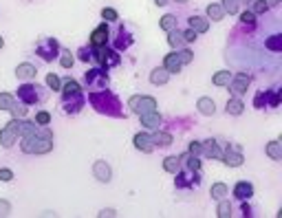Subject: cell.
Segmentation results:
<instances>
[{
	"label": "cell",
	"instance_id": "obj_1",
	"mask_svg": "<svg viewBox=\"0 0 282 218\" xmlns=\"http://www.w3.org/2000/svg\"><path fill=\"white\" fill-rule=\"evenodd\" d=\"M88 104H91L93 108H95V112H99V115L104 117H113V119H126V108H123L121 99H119L117 93H113V90L108 88H101V90H93V93H88Z\"/></svg>",
	"mask_w": 282,
	"mask_h": 218
},
{
	"label": "cell",
	"instance_id": "obj_2",
	"mask_svg": "<svg viewBox=\"0 0 282 218\" xmlns=\"http://www.w3.org/2000/svg\"><path fill=\"white\" fill-rule=\"evenodd\" d=\"M47 97H48V90L44 86L35 84V82H24L16 90V99L22 106H38V104L47 102Z\"/></svg>",
	"mask_w": 282,
	"mask_h": 218
},
{
	"label": "cell",
	"instance_id": "obj_3",
	"mask_svg": "<svg viewBox=\"0 0 282 218\" xmlns=\"http://www.w3.org/2000/svg\"><path fill=\"white\" fill-rule=\"evenodd\" d=\"M110 42H113V49L115 51H128L132 44H135V31H132L130 24L126 22H117V27H115V33L110 31Z\"/></svg>",
	"mask_w": 282,
	"mask_h": 218
},
{
	"label": "cell",
	"instance_id": "obj_4",
	"mask_svg": "<svg viewBox=\"0 0 282 218\" xmlns=\"http://www.w3.org/2000/svg\"><path fill=\"white\" fill-rule=\"evenodd\" d=\"M93 62L99 64V68H104V71H110L121 64V55L110 46H97V49L93 46Z\"/></svg>",
	"mask_w": 282,
	"mask_h": 218
},
{
	"label": "cell",
	"instance_id": "obj_5",
	"mask_svg": "<svg viewBox=\"0 0 282 218\" xmlns=\"http://www.w3.org/2000/svg\"><path fill=\"white\" fill-rule=\"evenodd\" d=\"M20 150L24 154H48L53 150V139L42 137H20Z\"/></svg>",
	"mask_w": 282,
	"mask_h": 218
},
{
	"label": "cell",
	"instance_id": "obj_6",
	"mask_svg": "<svg viewBox=\"0 0 282 218\" xmlns=\"http://www.w3.org/2000/svg\"><path fill=\"white\" fill-rule=\"evenodd\" d=\"M60 49L62 46L55 38H40L38 44H35V55H38L44 64H48L60 58Z\"/></svg>",
	"mask_w": 282,
	"mask_h": 218
},
{
	"label": "cell",
	"instance_id": "obj_7",
	"mask_svg": "<svg viewBox=\"0 0 282 218\" xmlns=\"http://www.w3.org/2000/svg\"><path fill=\"white\" fill-rule=\"evenodd\" d=\"M86 106V95L82 90H75V93H62L60 99V108L64 115H77L82 112V108Z\"/></svg>",
	"mask_w": 282,
	"mask_h": 218
},
{
	"label": "cell",
	"instance_id": "obj_8",
	"mask_svg": "<svg viewBox=\"0 0 282 218\" xmlns=\"http://www.w3.org/2000/svg\"><path fill=\"white\" fill-rule=\"evenodd\" d=\"M84 84H86V90H101V88H108L110 80H108V71H104V68H88L86 73H84Z\"/></svg>",
	"mask_w": 282,
	"mask_h": 218
},
{
	"label": "cell",
	"instance_id": "obj_9",
	"mask_svg": "<svg viewBox=\"0 0 282 218\" xmlns=\"http://www.w3.org/2000/svg\"><path fill=\"white\" fill-rule=\"evenodd\" d=\"M174 176H176L174 178L176 190H198V185H201V176H198V172H194V170L181 168Z\"/></svg>",
	"mask_w": 282,
	"mask_h": 218
},
{
	"label": "cell",
	"instance_id": "obj_10",
	"mask_svg": "<svg viewBox=\"0 0 282 218\" xmlns=\"http://www.w3.org/2000/svg\"><path fill=\"white\" fill-rule=\"evenodd\" d=\"M128 108L137 115H145V112L157 110V99L154 97H145V95H132L128 99Z\"/></svg>",
	"mask_w": 282,
	"mask_h": 218
},
{
	"label": "cell",
	"instance_id": "obj_11",
	"mask_svg": "<svg viewBox=\"0 0 282 218\" xmlns=\"http://www.w3.org/2000/svg\"><path fill=\"white\" fill-rule=\"evenodd\" d=\"M251 84V77L247 75V73H236V75H232V80H229V90L234 93V97H240V95L247 93V88H249Z\"/></svg>",
	"mask_w": 282,
	"mask_h": 218
},
{
	"label": "cell",
	"instance_id": "obj_12",
	"mask_svg": "<svg viewBox=\"0 0 282 218\" xmlns=\"http://www.w3.org/2000/svg\"><path fill=\"white\" fill-rule=\"evenodd\" d=\"M220 161H223L225 165H229V168H240L242 161H245L240 146H236V143H229L227 150L223 152V159H220Z\"/></svg>",
	"mask_w": 282,
	"mask_h": 218
},
{
	"label": "cell",
	"instance_id": "obj_13",
	"mask_svg": "<svg viewBox=\"0 0 282 218\" xmlns=\"http://www.w3.org/2000/svg\"><path fill=\"white\" fill-rule=\"evenodd\" d=\"M91 46H108V42H110V27H108V22H101L99 27H95L93 29V33H91Z\"/></svg>",
	"mask_w": 282,
	"mask_h": 218
},
{
	"label": "cell",
	"instance_id": "obj_14",
	"mask_svg": "<svg viewBox=\"0 0 282 218\" xmlns=\"http://www.w3.org/2000/svg\"><path fill=\"white\" fill-rule=\"evenodd\" d=\"M18 137H20V134H18L16 126L9 121V124L0 130V146H2V148H13L18 143Z\"/></svg>",
	"mask_w": 282,
	"mask_h": 218
},
{
	"label": "cell",
	"instance_id": "obj_15",
	"mask_svg": "<svg viewBox=\"0 0 282 218\" xmlns=\"http://www.w3.org/2000/svg\"><path fill=\"white\" fill-rule=\"evenodd\" d=\"M93 174H95V178L99 183H110V178H113V170H110V165L106 163V161H95L93 163Z\"/></svg>",
	"mask_w": 282,
	"mask_h": 218
},
{
	"label": "cell",
	"instance_id": "obj_16",
	"mask_svg": "<svg viewBox=\"0 0 282 218\" xmlns=\"http://www.w3.org/2000/svg\"><path fill=\"white\" fill-rule=\"evenodd\" d=\"M132 143H135V148L139 152H145V154H150V152L154 150V141H152V137H150L148 132H137L135 134V139H132Z\"/></svg>",
	"mask_w": 282,
	"mask_h": 218
},
{
	"label": "cell",
	"instance_id": "obj_17",
	"mask_svg": "<svg viewBox=\"0 0 282 218\" xmlns=\"http://www.w3.org/2000/svg\"><path fill=\"white\" fill-rule=\"evenodd\" d=\"M201 154L210 156V159H223V150L218 148L216 139H207V141H201Z\"/></svg>",
	"mask_w": 282,
	"mask_h": 218
},
{
	"label": "cell",
	"instance_id": "obj_18",
	"mask_svg": "<svg viewBox=\"0 0 282 218\" xmlns=\"http://www.w3.org/2000/svg\"><path fill=\"white\" fill-rule=\"evenodd\" d=\"M141 117V126L148 130H159L163 124V117L159 115V110H152V112H145V115H139Z\"/></svg>",
	"mask_w": 282,
	"mask_h": 218
},
{
	"label": "cell",
	"instance_id": "obj_19",
	"mask_svg": "<svg viewBox=\"0 0 282 218\" xmlns=\"http://www.w3.org/2000/svg\"><path fill=\"white\" fill-rule=\"evenodd\" d=\"M35 75H38V68L33 66V64L24 62V64H18L16 66V77L22 82H33Z\"/></svg>",
	"mask_w": 282,
	"mask_h": 218
},
{
	"label": "cell",
	"instance_id": "obj_20",
	"mask_svg": "<svg viewBox=\"0 0 282 218\" xmlns=\"http://www.w3.org/2000/svg\"><path fill=\"white\" fill-rule=\"evenodd\" d=\"M234 196H236L238 200H249L251 196H254V185H251L249 181H238L236 185H234Z\"/></svg>",
	"mask_w": 282,
	"mask_h": 218
},
{
	"label": "cell",
	"instance_id": "obj_21",
	"mask_svg": "<svg viewBox=\"0 0 282 218\" xmlns=\"http://www.w3.org/2000/svg\"><path fill=\"white\" fill-rule=\"evenodd\" d=\"M163 68H165L167 73H181V68H183V64H181L179 55H176V51H172V53H167L165 58H163Z\"/></svg>",
	"mask_w": 282,
	"mask_h": 218
},
{
	"label": "cell",
	"instance_id": "obj_22",
	"mask_svg": "<svg viewBox=\"0 0 282 218\" xmlns=\"http://www.w3.org/2000/svg\"><path fill=\"white\" fill-rule=\"evenodd\" d=\"M189 29L196 33H207L210 29V20L203 18V16H189Z\"/></svg>",
	"mask_w": 282,
	"mask_h": 218
},
{
	"label": "cell",
	"instance_id": "obj_23",
	"mask_svg": "<svg viewBox=\"0 0 282 218\" xmlns=\"http://www.w3.org/2000/svg\"><path fill=\"white\" fill-rule=\"evenodd\" d=\"M196 108H198V112H201V115H205V117H212L216 112V104H214V99H210V97H201V99H198Z\"/></svg>",
	"mask_w": 282,
	"mask_h": 218
},
{
	"label": "cell",
	"instance_id": "obj_24",
	"mask_svg": "<svg viewBox=\"0 0 282 218\" xmlns=\"http://www.w3.org/2000/svg\"><path fill=\"white\" fill-rule=\"evenodd\" d=\"M167 80H170V73H167L163 66L154 68V71L150 73V82H152L154 86H163V84H167Z\"/></svg>",
	"mask_w": 282,
	"mask_h": 218
},
{
	"label": "cell",
	"instance_id": "obj_25",
	"mask_svg": "<svg viewBox=\"0 0 282 218\" xmlns=\"http://www.w3.org/2000/svg\"><path fill=\"white\" fill-rule=\"evenodd\" d=\"M150 137H152L154 146H159V148H167V146H172V134H170V132H163L161 128L154 130V134H150Z\"/></svg>",
	"mask_w": 282,
	"mask_h": 218
},
{
	"label": "cell",
	"instance_id": "obj_26",
	"mask_svg": "<svg viewBox=\"0 0 282 218\" xmlns=\"http://www.w3.org/2000/svg\"><path fill=\"white\" fill-rule=\"evenodd\" d=\"M227 115H234V117H238V115H242V110H245V104H242V99L240 97H232V99H227Z\"/></svg>",
	"mask_w": 282,
	"mask_h": 218
},
{
	"label": "cell",
	"instance_id": "obj_27",
	"mask_svg": "<svg viewBox=\"0 0 282 218\" xmlns=\"http://www.w3.org/2000/svg\"><path fill=\"white\" fill-rule=\"evenodd\" d=\"M238 18H240V24H242V27H247V31H249V33L256 31V27H258V22H256V14H251V11H242Z\"/></svg>",
	"mask_w": 282,
	"mask_h": 218
},
{
	"label": "cell",
	"instance_id": "obj_28",
	"mask_svg": "<svg viewBox=\"0 0 282 218\" xmlns=\"http://www.w3.org/2000/svg\"><path fill=\"white\" fill-rule=\"evenodd\" d=\"M264 152H267V156H271L273 161H282V143L280 141H269Z\"/></svg>",
	"mask_w": 282,
	"mask_h": 218
},
{
	"label": "cell",
	"instance_id": "obj_29",
	"mask_svg": "<svg viewBox=\"0 0 282 218\" xmlns=\"http://www.w3.org/2000/svg\"><path fill=\"white\" fill-rule=\"evenodd\" d=\"M207 20H212V22H220V20L225 18V9L223 5H210L207 7Z\"/></svg>",
	"mask_w": 282,
	"mask_h": 218
},
{
	"label": "cell",
	"instance_id": "obj_30",
	"mask_svg": "<svg viewBox=\"0 0 282 218\" xmlns=\"http://www.w3.org/2000/svg\"><path fill=\"white\" fill-rule=\"evenodd\" d=\"M159 27H161L165 33H170V31H174V29L179 27V20H176V16L165 14V16L161 18V22H159Z\"/></svg>",
	"mask_w": 282,
	"mask_h": 218
},
{
	"label": "cell",
	"instance_id": "obj_31",
	"mask_svg": "<svg viewBox=\"0 0 282 218\" xmlns=\"http://www.w3.org/2000/svg\"><path fill=\"white\" fill-rule=\"evenodd\" d=\"M264 46H267L269 51H273V53H280V51H282V36H280V33L269 36L267 40H264Z\"/></svg>",
	"mask_w": 282,
	"mask_h": 218
},
{
	"label": "cell",
	"instance_id": "obj_32",
	"mask_svg": "<svg viewBox=\"0 0 282 218\" xmlns=\"http://www.w3.org/2000/svg\"><path fill=\"white\" fill-rule=\"evenodd\" d=\"M269 99H271V90H258L254 97V106L256 108H269Z\"/></svg>",
	"mask_w": 282,
	"mask_h": 218
},
{
	"label": "cell",
	"instance_id": "obj_33",
	"mask_svg": "<svg viewBox=\"0 0 282 218\" xmlns=\"http://www.w3.org/2000/svg\"><path fill=\"white\" fill-rule=\"evenodd\" d=\"M167 42H170L172 49H183L185 40H183V31H179V29H174V31L167 33Z\"/></svg>",
	"mask_w": 282,
	"mask_h": 218
},
{
	"label": "cell",
	"instance_id": "obj_34",
	"mask_svg": "<svg viewBox=\"0 0 282 218\" xmlns=\"http://www.w3.org/2000/svg\"><path fill=\"white\" fill-rule=\"evenodd\" d=\"M227 194H229V190H227V185H225V183H214V185H212V190H210V196L214 200H223Z\"/></svg>",
	"mask_w": 282,
	"mask_h": 218
},
{
	"label": "cell",
	"instance_id": "obj_35",
	"mask_svg": "<svg viewBox=\"0 0 282 218\" xmlns=\"http://www.w3.org/2000/svg\"><path fill=\"white\" fill-rule=\"evenodd\" d=\"M181 168H183V165H181L179 156H167V159H163V170H165V172L176 174Z\"/></svg>",
	"mask_w": 282,
	"mask_h": 218
},
{
	"label": "cell",
	"instance_id": "obj_36",
	"mask_svg": "<svg viewBox=\"0 0 282 218\" xmlns=\"http://www.w3.org/2000/svg\"><path fill=\"white\" fill-rule=\"evenodd\" d=\"M60 66L62 68H70L75 64V53H70L69 49H60Z\"/></svg>",
	"mask_w": 282,
	"mask_h": 218
},
{
	"label": "cell",
	"instance_id": "obj_37",
	"mask_svg": "<svg viewBox=\"0 0 282 218\" xmlns=\"http://www.w3.org/2000/svg\"><path fill=\"white\" fill-rule=\"evenodd\" d=\"M229 80H232V73H229V71H218L214 77H212V84H214V86H227Z\"/></svg>",
	"mask_w": 282,
	"mask_h": 218
},
{
	"label": "cell",
	"instance_id": "obj_38",
	"mask_svg": "<svg viewBox=\"0 0 282 218\" xmlns=\"http://www.w3.org/2000/svg\"><path fill=\"white\" fill-rule=\"evenodd\" d=\"M16 106V97L9 93H0V110H11Z\"/></svg>",
	"mask_w": 282,
	"mask_h": 218
},
{
	"label": "cell",
	"instance_id": "obj_39",
	"mask_svg": "<svg viewBox=\"0 0 282 218\" xmlns=\"http://www.w3.org/2000/svg\"><path fill=\"white\" fill-rule=\"evenodd\" d=\"M216 216L218 218H229L232 216V205H229V200H218V209H216Z\"/></svg>",
	"mask_w": 282,
	"mask_h": 218
},
{
	"label": "cell",
	"instance_id": "obj_40",
	"mask_svg": "<svg viewBox=\"0 0 282 218\" xmlns=\"http://www.w3.org/2000/svg\"><path fill=\"white\" fill-rule=\"evenodd\" d=\"M223 9H225V14L236 16L238 9H240V2H238V0H223Z\"/></svg>",
	"mask_w": 282,
	"mask_h": 218
},
{
	"label": "cell",
	"instance_id": "obj_41",
	"mask_svg": "<svg viewBox=\"0 0 282 218\" xmlns=\"http://www.w3.org/2000/svg\"><path fill=\"white\" fill-rule=\"evenodd\" d=\"M47 88L48 90H62V82L55 73H48L47 75Z\"/></svg>",
	"mask_w": 282,
	"mask_h": 218
},
{
	"label": "cell",
	"instance_id": "obj_42",
	"mask_svg": "<svg viewBox=\"0 0 282 218\" xmlns=\"http://www.w3.org/2000/svg\"><path fill=\"white\" fill-rule=\"evenodd\" d=\"M75 55H77L79 62H93V46H82Z\"/></svg>",
	"mask_w": 282,
	"mask_h": 218
},
{
	"label": "cell",
	"instance_id": "obj_43",
	"mask_svg": "<svg viewBox=\"0 0 282 218\" xmlns=\"http://www.w3.org/2000/svg\"><path fill=\"white\" fill-rule=\"evenodd\" d=\"M101 18H104L106 22H119V14L115 9H110V7H104V9H101Z\"/></svg>",
	"mask_w": 282,
	"mask_h": 218
},
{
	"label": "cell",
	"instance_id": "obj_44",
	"mask_svg": "<svg viewBox=\"0 0 282 218\" xmlns=\"http://www.w3.org/2000/svg\"><path fill=\"white\" fill-rule=\"evenodd\" d=\"M176 55H179V60H181V64H189L194 60V53L189 49H176Z\"/></svg>",
	"mask_w": 282,
	"mask_h": 218
},
{
	"label": "cell",
	"instance_id": "obj_45",
	"mask_svg": "<svg viewBox=\"0 0 282 218\" xmlns=\"http://www.w3.org/2000/svg\"><path fill=\"white\" fill-rule=\"evenodd\" d=\"M251 2H254V5H251V14H264V11H269V7H267V2H264V0H251Z\"/></svg>",
	"mask_w": 282,
	"mask_h": 218
},
{
	"label": "cell",
	"instance_id": "obj_46",
	"mask_svg": "<svg viewBox=\"0 0 282 218\" xmlns=\"http://www.w3.org/2000/svg\"><path fill=\"white\" fill-rule=\"evenodd\" d=\"M35 124H40V126H48V124H51V115H48V112L47 110H38V112H35Z\"/></svg>",
	"mask_w": 282,
	"mask_h": 218
},
{
	"label": "cell",
	"instance_id": "obj_47",
	"mask_svg": "<svg viewBox=\"0 0 282 218\" xmlns=\"http://www.w3.org/2000/svg\"><path fill=\"white\" fill-rule=\"evenodd\" d=\"M75 90H82V86H79L75 80H70V77H69V80L64 82V86H62V93H75Z\"/></svg>",
	"mask_w": 282,
	"mask_h": 218
},
{
	"label": "cell",
	"instance_id": "obj_48",
	"mask_svg": "<svg viewBox=\"0 0 282 218\" xmlns=\"http://www.w3.org/2000/svg\"><path fill=\"white\" fill-rule=\"evenodd\" d=\"M183 165H185L188 170H194V172H198V170H201V161H198V156H192V154L185 159Z\"/></svg>",
	"mask_w": 282,
	"mask_h": 218
},
{
	"label": "cell",
	"instance_id": "obj_49",
	"mask_svg": "<svg viewBox=\"0 0 282 218\" xmlns=\"http://www.w3.org/2000/svg\"><path fill=\"white\" fill-rule=\"evenodd\" d=\"M9 112H11V117H16V119H24V117H26V108L22 106V104H20V106L16 104V106H13Z\"/></svg>",
	"mask_w": 282,
	"mask_h": 218
},
{
	"label": "cell",
	"instance_id": "obj_50",
	"mask_svg": "<svg viewBox=\"0 0 282 218\" xmlns=\"http://www.w3.org/2000/svg\"><path fill=\"white\" fill-rule=\"evenodd\" d=\"M183 40H185V44H192V42H196L198 40V33L196 31H192V29H185L183 31Z\"/></svg>",
	"mask_w": 282,
	"mask_h": 218
},
{
	"label": "cell",
	"instance_id": "obj_51",
	"mask_svg": "<svg viewBox=\"0 0 282 218\" xmlns=\"http://www.w3.org/2000/svg\"><path fill=\"white\" fill-rule=\"evenodd\" d=\"M188 154H192V156H201V141H189V146H188Z\"/></svg>",
	"mask_w": 282,
	"mask_h": 218
},
{
	"label": "cell",
	"instance_id": "obj_52",
	"mask_svg": "<svg viewBox=\"0 0 282 218\" xmlns=\"http://www.w3.org/2000/svg\"><path fill=\"white\" fill-rule=\"evenodd\" d=\"M280 104V90L278 88H271V99H269V108H276Z\"/></svg>",
	"mask_w": 282,
	"mask_h": 218
},
{
	"label": "cell",
	"instance_id": "obj_53",
	"mask_svg": "<svg viewBox=\"0 0 282 218\" xmlns=\"http://www.w3.org/2000/svg\"><path fill=\"white\" fill-rule=\"evenodd\" d=\"M0 181L2 183H9V181H13V172L9 168H0Z\"/></svg>",
	"mask_w": 282,
	"mask_h": 218
},
{
	"label": "cell",
	"instance_id": "obj_54",
	"mask_svg": "<svg viewBox=\"0 0 282 218\" xmlns=\"http://www.w3.org/2000/svg\"><path fill=\"white\" fill-rule=\"evenodd\" d=\"M11 214V205H9V200L0 198V216H9Z\"/></svg>",
	"mask_w": 282,
	"mask_h": 218
},
{
	"label": "cell",
	"instance_id": "obj_55",
	"mask_svg": "<svg viewBox=\"0 0 282 218\" xmlns=\"http://www.w3.org/2000/svg\"><path fill=\"white\" fill-rule=\"evenodd\" d=\"M97 216H99V218H113V216H117V212H115L113 207H108V209H101Z\"/></svg>",
	"mask_w": 282,
	"mask_h": 218
},
{
	"label": "cell",
	"instance_id": "obj_56",
	"mask_svg": "<svg viewBox=\"0 0 282 218\" xmlns=\"http://www.w3.org/2000/svg\"><path fill=\"white\" fill-rule=\"evenodd\" d=\"M240 209H242V216H245V218H247V216H254V214H251V212H254V209H251V205L245 203V200H242V207H240Z\"/></svg>",
	"mask_w": 282,
	"mask_h": 218
},
{
	"label": "cell",
	"instance_id": "obj_57",
	"mask_svg": "<svg viewBox=\"0 0 282 218\" xmlns=\"http://www.w3.org/2000/svg\"><path fill=\"white\" fill-rule=\"evenodd\" d=\"M264 2H267L269 9H271V7H278V5H280V0H264Z\"/></svg>",
	"mask_w": 282,
	"mask_h": 218
},
{
	"label": "cell",
	"instance_id": "obj_58",
	"mask_svg": "<svg viewBox=\"0 0 282 218\" xmlns=\"http://www.w3.org/2000/svg\"><path fill=\"white\" fill-rule=\"evenodd\" d=\"M154 2H157V5H159V7H165V5H167V2H170V0H154Z\"/></svg>",
	"mask_w": 282,
	"mask_h": 218
},
{
	"label": "cell",
	"instance_id": "obj_59",
	"mask_svg": "<svg viewBox=\"0 0 282 218\" xmlns=\"http://www.w3.org/2000/svg\"><path fill=\"white\" fill-rule=\"evenodd\" d=\"M172 2H179V5H185V2H188V0H172Z\"/></svg>",
	"mask_w": 282,
	"mask_h": 218
},
{
	"label": "cell",
	"instance_id": "obj_60",
	"mask_svg": "<svg viewBox=\"0 0 282 218\" xmlns=\"http://www.w3.org/2000/svg\"><path fill=\"white\" fill-rule=\"evenodd\" d=\"M2 46H4V38L0 36V49H2Z\"/></svg>",
	"mask_w": 282,
	"mask_h": 218
}]
</instances>
